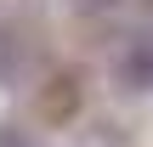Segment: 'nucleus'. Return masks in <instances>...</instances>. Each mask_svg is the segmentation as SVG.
<instances>
[{"mask_svg": "<svg viewBox=\"0 0 153 147\" xmlns=\"http://www.w3.org/2000/svg\"><path fill=\"white\" fill-rule=\"evenodd\" d=\"M119 85H125V91H148L153 85V40H136V45L119 57Z\"/></svg>", "mask_w": 153, "mask_h": 147, "instance_id": "f03ea898", "label": "nucleus"}, {"mask_svg": "<svg viewBox=\"0 0 153 147\" xmlns=\"http://www.w3.org/2000/svg\"><path fill=\"white\" fill-rule=\"evenodd\" d=\"M0 147H34V142H28V130H17V125H0Z\"/></svg>", "mask_w": 153, "mask_h": 147, "instance_id": "7ed1b4c3", "label": "nucleus"}, {"mask_svg": "<svg viewBox=\"0 0 153 147\" xmlns=\"http://www.w3.org/2000/svg\"><path fill=\"white\" fill-rule=\"evenodd\" d=\"M28 68V45H23V28L17 23H0V85H17Z\"/></svg>", "mask_w": 153, "mask_h": 147, "instance_id": "f257e3e1", "label": "nucleus"}]
</instances>
